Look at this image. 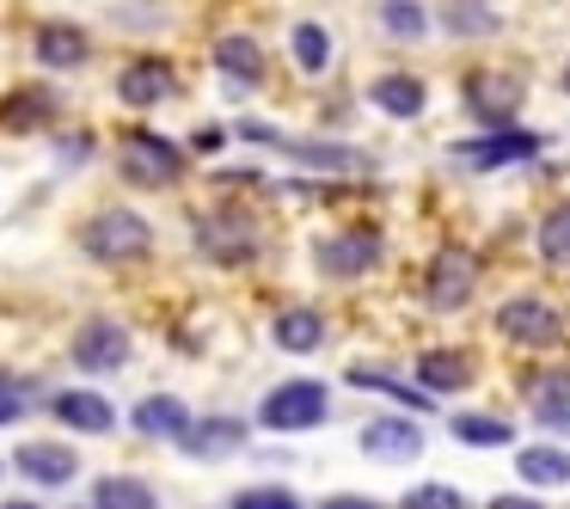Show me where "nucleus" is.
<instances>
[{
  "mask_svg": "<svg viewBox=\"0 0 570 509\" xmlns=\"http://www.w3.org/2000/svg\"><path fill=\"white\" fill-rule=\"evenodd\" d=\"M215 68L234 80V92H252V87L264 80V50H258V38H246V31H227V38L215 43Z\"/></svg>",
  "mask_w": 570,
  "mask_h": 509,
  "instance_id": "18",
  "label": "nucleus"
},
{
  "mask_svg": "<svg viewBox=\"0 0 570 509\" xmlns=\"http://www.w3.org/2000/svg\"><path fill=\"white\" fill-rule=\"evenodd\" d=\"M325 411H332L325 381H283V386H271V393H264L258 423H264V430H276V435H301V430H313Z\"/></svg>",
  "mask_w": 570,
  "mask_h": 509,
  "instance_id": "2",
  "label": "nucleus"
},
{
  "mask_svg": "<svg viewBox=\"0 0 570 509\" xmlns=\"http://www.w3.org/2000/svg\"><path fill=\"white\" fill-rule=\"evenodd\" d=\"M497 332H503L509 344H521V350H552V344H564L570 320L552 307V301L515 295V301H503V307H497Z\"/></svg>",
  "mask_w": 570,
  "mask_h": 509,
  "instance_id": "3",
  "label": "nucleus"
},
{
  "mask_svg": "<svg viewBox=\"0 0 570 509\" xmlns=\"http://www.w3.org/2000/svg\"><path fill=\"white\" fill-rule=\"evenodd\" d=\"M288 50H295V62L307 68V75H320V68L332 62V31L313 26V19H301V26L288 31Z\"/></svg>",
  "mask_w": 570,
  "mask_h": 509,
  "instance_id": "27",
  "label": "nucleus"
},
{
  "mask_svg": "<svg viewBox=\"0 0 570 509\" xmlns=\"http://www.w3.org/2000/svg\"><path fill=\"white\" fill-rule=\"evenodd\" d=\"M472 288H479V258L466 246H442L430 258V271H423V301L435 313H460L472 301Z\"/></svg>",
  "mask_w": 570,
  "mask_h": 509,
  "instance_id": "4",
  "label": "nucleus"
},
{
  "mask_svg": "<svg viewBox=\"0 0 570 509\" xmlns=\"http://www.w3.org/2000/svg\"><path fill=\"white\" fill-rule=\"evenodd\" d=\"M417 381H423V393H460V386L472 381V362H466V350H423L417 356Z\"/></svg>",
  "mask_w": 570,
  "mask_h": 509,
  "instance_id": "20",
  "label": "nucleus"
},
{
  "mask_svg": "<svg viewBox=\"0 0 570 509\" xmlns=\"http://www.w3.org/2000/svg\"><path fill=\"white\" fill-rule=\"evenodd\" d=\"M515 479H528L533 491H558V484H570V454L564 448H521Z\"/></svg>",
  "mask_w": 570,
  "mask_h": 509,
  "instance_id": "22",
  "label": "nucleus"
},
{
  "mask_svg": "<svg viewBox=\"0 0 570 509\" xmlns=\"http://www.w3.org/2000/svg\"><path fill=\"white\" fill-rule=\"evenodd\" d=\"M399 509H466V491H454V484H411L399 497Z\"/></svg>",
  "mask_w": 570,
  "mask_h": 509,
  "instance_id": "33",
  "label": "nucleus"
},
{
  "mask_svg": "<svg viewBox=\"0 0 570 509\" xmlns=\"http://www.w3.org/2000/svg\"><path fill=\"white\" fill-rule=\"evenodd\" d=\"M56 87H19V92H7L0 99V129L7 136H31V129H50V117H56Z\"/></svg>",
  "mask_w": 570,
  "mask_h": 509,
  "instance_id": "16",
  "label": "nucleus"
},
{
  "mask_svg": "<svg viewBox=\"0 0 570 509\" xmlns=\"http://www.w3.org/2000/svg\"><path fill=\"white\" fill-rule=\"evenodd\" d=\"M528 399H533V411H540V418H558V411H570V369L540 374V381L528 386Z\"/></svg>",
  "mask_w": 570,
  "mask_h": 509,
  "instance_id": "31",
  "label": "nucleus"
},
{
  "mask_svg": "<svg viewBox=\"0 0 570 509\" xmlns=\"http://www.w3.org/2000/svg\"><path fill=\"white\" fill-rule=\"evenodd\" d=\"M320 509H386L381 497H325Z\"/></svg>",
  "mask_w": 570,
  "mask_h": 509,
  "instance_id": "37",
  "label": "nucleus"
},
{
  "mask_svg": "<svg viewBox=\"0 0 570 509\" xmlns=\"http://www.w3.org/2000/svg\"><path fill=\"white\" fill-rule=\"evenodd\" d=\"M227 509H301V497L283 491V484H252V491H234Z\"/></svg>",
  "mask_w": 570,
  "mask_h": 509,
  "instance_id": "34",
  "label": "nucleus"
},
{
  "mask_svg": "<svg viewBox=\"0 0 570 509\" xmlns=\"http://www.w3.org/2000/svg\"><path fill=\"white\" fill-rule=\"evenodd\" d=\"M460 105H466L479 124H491V129H515L521 80L515 75H472V80H460Z\"/></svg>",
  "mask_w": 570,
  "mask_h": 509,
  "instance_id": "8",
  "label": "nucleus"
},
{
  "mask_svg": "<svg viewBox=\"0 0 570 509\" xmlns=\"http://www.w3.org/2000/svg\"><path fill=\"white\" fill-rule=\"evenodd\" d=\"M362 454L368 460H417L423 454L417 418H368L362 423Z\"/></svg>",
  "mask_w": 570,
  "mask_h": 509,
  "instance_id": "13",
  "label": "nucleus"
},
{
  "mask_svg": "<svg viewBox=\"0 0 570 509\" xmlns=\"http://www.w3.org/2000/svg\"><path fill=\"white\" fill-rule=\"evenodd\" d=\"M197 246L209 252L215 264H246L252 252H258V239H252L246 215L222 209V215H197Z\"/></svg>",
  "mask_w": 570,
  "mask_h": 509,
  "instance_id": "10",
  "label": "nucleus"
},
{
  "mask_svg": "<svg viewBox=\"0 0 570 509\" xmlns=\"http://www.w3.org/2000/svg\"><path fill=\"white\" fill-rule=\"evenodd\" d=\"M129 362V332L124 325H111V320H87L75 332V369H87V374H111V369H124Z\"/></svg>",
  "mask_w": 570,
  "mask_h": 509,
  "instance_id": "11",
  "label": "nucleus"
},
{
  "mask_svg": "<svg viewBox=\"0 0 570 509\" xmlns=\"http://www.w3.org/2000/svg\"><path fill=\"white\" fill-rule=\"evenodd\" d=\"M484 509H546V503H533V497H491Z\"/></svg>",
  "mask_w": 570,
  "mask_h": 509,
  "instance_id": "38",
  "label": "nucleus"
},
{
  "mask_svg": "<svg viewBox=\"0 0 570 509\" xmlns=\"http://www.w3.org/2000/svg\"><path fill=\"white\" fill-rule=\"evenodd\" d=\"M178 448H185L190 460H227L246 448V423L239 418H197L185 435H178Z\"/></svg>",
  "mask_w": 570,
  "mask_h": 509,
  "instance_id": "15",
  "label": "nucleus"
},
{
  "mask_svg": "<svg viewBox=\"0 0 570 509\" xmlns=\"http://www.w3.org/2000/svg\"><path fill=\"white\" fill-rule=\"evenodd\" d=\"M564 92H570V62H564Z\"/></svg>",
  "mask_w": 570,
  "mask_h": 509,
  "instance_id": "40",
  "label": "nucleus"
},
{
  "mask_svg": "<svg viewBox=\"0 0 570 509\" xmlns=\"http://www.w3.org/2000/svg\"><path fill=\"white\" fill-rule=\"evenodd\" d=\"M313 264H320L325 276H337V283L368 276L374 264H381V234H374V227H344V234H332V239L313 246Z\"/></svg>",
  "mask_w": 570,
  "mask_h": 509,
  "instance_id": "7",
  "label": "nucleus"
},
{
  "mask_svg": "<svg viewBox=\"0 0 570 509\" xmlns=\"http://www.w3.org/2000/svg\"><path fill=\"white\" fill-rule=\"evenodd\" d=\"M92 509H160L148 479H129V472H111V479H92Z\"/></svg>",
  "mask_w": 570,
  "mask_h": 509,
  "instance_id": "23",
  "label": "nucleus"
},
{
  "mask_svg": "<svg viewBox=\"0 0 570 509\" xmlns=\"http://www.w3.org/2000/svg\"><path fill=\"white\" fill-rule=\"evenodd\" d=\"M239 136L258 141V148H283L288 160H301V166H325V173H356V166H368L356 148H337V141H301V136H283V129H271V124H239Z\"/></svg>",
  "mask_w": 570,
  "mask_h": 509,
  "instance_id": "6",
  "label": "nucleus"
},
{
  "mask_svg": "<svg viewBox=\"0 0 570 509\" xmlns=\"http://www.w3.org/2000/svg\"><path fill=\"white\" fill-rule=\"evenodd\" d=\"M271 337H276V350H288V356H313V350L325 344V320L313 307H288V313H276Z\"/></svg>",
  "mask_w": 570,
  "mask_h": 509,
  "instance_id": "21",
  "label": "nucleus"
},
{
  "mask_svg": "<svg viewBox=\"0 0 570 509\" xmlns=\"http://www.w3.org/2000/svg\"><path fill=\"white\" fill-rule=\"evenodd\" d=\"M87 50H92V43L80 38L75 26H43L38 31V62L43 68H80V62H87Z\"/></svg>",
  "mask_w": 570,
  "mask_h": 509,
  "instance_id": "25",
  "label": "nucleus"
},
{
  "mask_svg": "<svg viewBox=\"0 0 570 509\" xmlns=\"http://www.w3.org/2000/svg\"><path fill=\"white\" fill-rule=\"evenodd\" d=\"M50 411L68 423V430H80V435H111L117 430V405L105 393H80L75 386V393H56Z\"/></svg>",
  "mask_w": 570,
  "mask_h": 509,
  "instance_id": "17",
  "label": "nucleus"
},
{
  "mask_svg": "<svg viewBox=\"0 0 570 509\" xmlns=\"http://www.w3.org/2000/svg\"><path fill=\"white\" fill-rule=\"evenodd\" d=\"M117 166H124L129 185H178L185 154L166 136H154V129H136V136H124V148H117Z\"/></svg>",
  "mask_w": 570,
  "mask_h": 509,
  "instance_id": "5",
  "label": "nucleus"
},
{
  "mask_svg": "<svg viewBox=\"0 0 570 509\" xmlns=\"http://www.w3.org/2000/svg\"><path fill=\"white\" fill-rule=\"evenodd\" d=\"M381 26L393 31L399 43H423V38H430V13H423L417 0H381Z\"/></svg>",
  "mask_w": 570,
  "mask_h": 509,
  "instance_id": "26",
  "label": "nucleus"
},
{
  "mask_svg": "<svg viewBox=\"0 0 570 509\" xmlns=\"http://www.w3.org/2000/svg\"><path fill=\"white\" fill-rule=\"evenodd\" d=\"M87 509H92V503H87Z\"/></svg>",
  "mask_w": 570,
  "mask_h": 509,
  "instance_id": "41",
  "label": "nucleus"
},
{
  "mask_svg": "<svg viewBox=\"0 0 570 509\" xmlns=\"http://www.w3.org/2000/svg\"><path fill=\"white\" fill-rule=\"evenodd\" d=\"M454 442H466V448H509V442H515V430H509L503 418H479V411H466V418H454Z\"/></svg>",
  "mask_w": 570,
  "mask_h": 509,
  "instance_id": "28",
  "label": "nucleus"
},
{
  "mask_svg": "<svg viewBox=\"0 0 570 509\" xmlns=\"http://www.w3.org/2000/svg\"><path fill=\"white\" fill-rule=\"evenodd\" d=\"M350 386H362V393H393L399 405H411V411H430V393H423V386H405V381H393V374L350 369Z\"/></svg>",
  "mask_w": 570,
  "mask_h": 509,
  "instance_id": "29",
  "label": "nucleus"
},
{
  "mask_svg": "<svg viewBox=\"0 0 570 509\" xmlns=\"http://www.w3.org/2000/svg\"><path fill=\"white\" fill-rule=\"evenodd\" d=\"M546 141L533 136V129H497V136L484 141H454L448 148V160L454 166H515V160H533Z\"/></svg>",
  "mask_w": 570,
  "mask_h": 509,
  "instance_id": "9",
  "label": "nucleus"
},
{
  "mask_svg": "<svg viewBox=\"0 0 570 509\" xmlns=\"http://www.w3.org/2000/svg\"><path fill=\"white\" fill-rule=\"evenodd\" d=\"M136 430L148 435V442H178V435L190 430V405L173 399V393H154V399L136 405Z\"/></svg>",
  "mask_w": 570,
  "mask_h": 509,
  "instance_id": "19",
  "label": "nucleus"
},
{
  "mask_svg": "<svg viewBox=\"0 0 570 509\" xmlns=\"http://www.w3.org/2000/svg\"><path fill=\"white\" fill-rule=\"evenodd\" d=\"M442 26L454 31V38H491L497 13H491V7H479V0H454V7L442 13Z\"/></svg>",
  "mask_w": 570,
  "mask_h": 509,
  "instance_id": "30",
  "label": "nucleus"
},
{
  "mask_svg": "<svg viewBox=\"0 0 570 509\" xmlns=\"http://www.w3.org/2000/svg\"><path fill=\"white\" fill-rule=\"evenodd\" d=\"M540 258L546 264H570V203L540 222Z\"/></svg>",
  "mask_w": 570,
  "mask_h": 509,
  "instance_id": "32",
  "label": "nucleus"
},
{
  "mask_svg": "<svg viewBox=\"0 0 570 509\" xmlns=\"http://www.w3.org/2000/svg\"><path fill=\"white\" fill-rule=\"evenodd\" d=\"M173 87H178V75H173V62H160V56H141V62H129L124 75H117V99L136 105V111L173 99Z\"/></svg>",
  "mask_w": 570,
  "mask_h": 509,
  "instance_id": "14",
  "label": "nucleus"
},
{
  "mask_svg": "<svg viewBox=\"0 0 570 509\" xmlns=\"http://www.w3.org/2000/svg\"><path fill=\"white\" fill-rule=\"evenodd\" d=\"M26 381H0V423H19V411H26Z\"/></svg>",
  "mask_w": 570,
  "mask_h": 509,
  "instance_id": "35",
  "label": "nucleus"
},
{
  "mask_svg": "<svg viewBox=\"0 0 570 509\" xmlns=\"http://www.w3.org/2000/svg\"><path fill=\"white\" fill-rule=\"evenodd\" d=\"M0 509H38V503H0Z\"/></svg>",
  "mask_w": 570,
  "mask_h": 509,
  "instance_id": "39",
  "label": "nucleus"
},
{
  "mask_svg": "<svg viewBox=\"0 0 570 509\" xmlns=\"http://www.w3.org/2000/svg\"><path fill=\"white\" fill-rule=\"evenodd\" d=\"M222 141H227V129H215V124H203V129H197V136H190V148H197V154H215V148H222Z\"/></svg>",
  "mask_w": 570,
  "mask_h": 509,
  "instance_id": "36",
  "label": "nucleus"
},
{
  "mask_svg": "<svg viewBox=\"0 0 570 509\" xmlns=\"http://www.w3.org/2000/svg\"><path fill=\"white\" fill-rule=\"evenodd\" d=\"M80 246L92 252L99 264H129L154 252V227L141 222L136 209H99L87 227H80Z\"/></svg>",
  "mask_w": 570,
  "mask_h": 509,
  "instance_id": "1",
  "label": "nucleus"
},
{
  "mask_svg": "<svg viewBox=\"0 0 570 509\" xmlns=\"http://www.w3.org/2000/svg\"><path fill=\"white\" fill-rule=\"evenodd\" d=\"M13 467L26 472L31 484H43V491H62L68 479H80V454L68 442H26L13 454Z\"/></svg>",
  "mask_w": 570,
  "mask_h": 509,
  "instance_id": "12",
  "label": "nucleus"
},
{
  "mask_svg": "<svg viewBox=\"0 0 570 509\" xmlns=\"http://www.w3.org/2000/svg\"><path fill=\"white\" fill-rule=\"evenodd\" d=\"M368 99L381 105L386 117H417L423 105H430V92H423V80H411V75H386V80L368 87Z\"/></svg>",
  "mask_w": 570,
  "mask_h": 509,
  "instance_id": "24",
  "label": "nucleus"
}]
</instances>
